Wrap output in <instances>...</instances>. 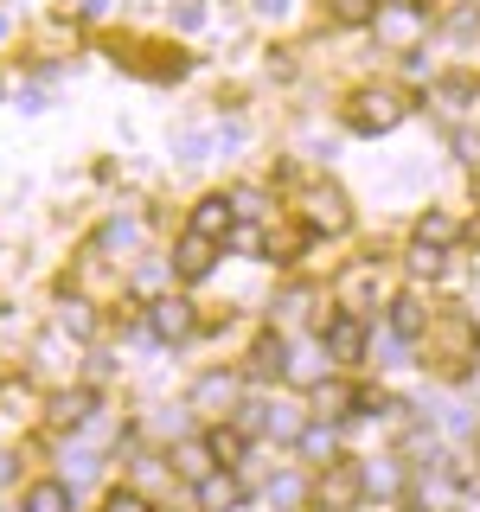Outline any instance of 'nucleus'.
<instances>
[{
	"label": "nucleus",
	"mask_w": 480,
	"mask_h": 512,
	"mask_svg": "<svg viewBox=\"0 0 480 512\" xmlns=\"http://www.w3.org/2000/svg\"><path fill=\"white\" fill-rule=\"evenodd\" d=\"M372 32H378L384 52H416L423 32H429V7H423V0H378Z\"/></svg>",
	"instance_id": "obj_1"
},
{
	"label": "nucleus",
	"mask_w": 480,
	"mask_h": 512,
	"mask_svg": "<svg viewBox=\"0 0 480 512\" xmlns=\"http://www.w3.org/2000/svg\"><path fill=\"white\" fill-rule=\"evenodd\" d=\"M404 116H410V103H404V90H391V84H365L346 103V122L359 128V135H391Z\"/></svg>",
	"instance_id": "obj_2"
},
{
	"label": "nucleus",
	"mask_w": 480,
	"mask_h": 512,
	"mask_svg": "<svg viewBox=\"0 0 480 512\" xmlns=\"http://www.w3.org/2000/svg\"><path fill=\"white\" fill-rule=\"evenodd\" d=\"M429 340H442L448 346V372H461V365H468V359H480V327H474V320L468 314H448V320H429Z\"/></svg>",
	"instance_id": "obj_3"
},
{
	"label": "nucleus",
	"mask_w": 480,
	"mask_h": 512,
	"mask_svg": "<svg viewBox=\"0 0 480 512\" xmlns=\"http://www.w3.org/2000/svg\"><path fill=\"white\" fill-rule=\"evenodd\" d=\"M301 218H308V231H346V224H352L346 192L340 186H308V192H301Z\"/></svg>",
	"instance_id": "obj_4"
},
{
	"label": "nucleus",
	"mask_w": 480,
	"mask_h": 512,
	"mask_svg": "<svg viewBox=\"0 0 480 512\" xmlns=\"http://www.w3.org/2000/svg\"><path fill=\"white\" fill-rule=\"evenodd\" d=\"M148 333H154V340H167V346H180L186 333H192V301L186 295H154L148 301Z\"/></svg>",
	"instance_id": "obj_5"
},
{
	"label": "nucleus",
	"mask_w": 480,
	"mask_h": 512,
	"mask_svg": "<svg viewBox=\"0 0 480 512\" xmlns=\"http://www.w3.org/2000/svg\"><path fill=\"white\" fill-rule=\"evenodd\" d=\"M192 237H205V244H231V231H237V212H231V199H224V192H212V199H199L192 205V224H186Z\"/></svg>",
	"instance_id": "obj_6"
},
{
	"label": "nucleus",
	"mask_w": 480,
	"mask_h": 512,
	"mask_svg": "<svg viewBox=\"0 0 480 512\" xmlns=\"http://www.w3.org/2000/svg\"><path fill=\"white\" fill-rule=\"evenodd\" d=\"M320 346H327L333 365H359V359H365V327H359V314H333L327 327H320Z\"/></svg>",
	"instance_id": "obj_7"
},
{
	"label": "nucleus",
	"mask_w": 480,
	"mask_h": 512,
	"mask_svg": "<svg viewBox=\"0 0 480 512\" xmlns=\"http://www.w3.org/2000/svg\"><path fill=\"white\" fill-rule=\"evenodd\" d=\"M359 500H365V480H359V468H352V461H333L327 480H320V512H352Z\"/></svg>",
	"instance_id": "obj_8"
},
{
	"label": "nucleus",
	"mask_w": 480,
	"mask_h": 512,
	"mask_svg": "<svg viewBox=\"0 0 480 512\" xmlns=\"http://www.w3.org/2000/svg\"><path fill=\"white\" fill-rule=\"evenodd\" d=\"M192 500H199V512H237L244 506V480L231 468H218V474H205L199 487H192Z\"/></svg>",
	"instance_id": "obj_9"
},
{
	"label": "nucleus",
	"mask_w": 480,
	"mask_h": 512,
	"mask_svg": "<svg viewBox=\"0 0 480 512\" xmlns=\"http://www.w3.org/2000/svg\"><path fill=\"white\" fill-rule=\"evenodd\" d=\"M212 263H218V244H205V237H180V244H173V276L180 282H205L212 276Z\"/></svg>",
	"instance_id": "obj_10"
},
{
	"label": "nucleus",
	"mask_w": 480,
	"mask_h": 512,
	"mask_svg": "<svg viewBox=\"0 0 480 512\" xmlns=\"http://www.w3.org/2000/svg\"><path fill=\"white\" fill-rule=\"evenodd\" d=\"M391 333H397L404 346H416V340L429 333V308H423L416 295H391Z\"/></svg>",
	"instance_id": "obj_11"
},
{
	"label": "nucleus",
	"mask_w": 480,
	"mask_h": 512,
	"mask_svg": "<svg viewBox=\"0 0 480 512\" xmlns=\"http://www.w3.org/2000/svg\"><path fill=\"white\" fill-rule=\"evenodd\" d=\"M77 506V487L71 480H39V487H26L20 512H71Z\"/></svg>",
	"instance_id": "obj_12"
},
{
	"label": "nucleus",
	"mask_w": 480,
	"mask_h": 512,
	"mask_svg": "<svg viewBox=\"0 0 480 512\" xmlns=\"http://www.w3.org/2000/svg\"><path fill=\"white\" fill-rule=\"evenodd\" d=\"M282 372H288V340L282 333H263L250 346V378H282Z\"/></svg>",
	"instance_id": "obj_13"
},
{
	"label": "nucleus",
	"mask_w": 480,
	"mask_h": 512,
	"mask_svg": "<svg viewBox=\"0 0 480 512\" xmlns=\"http://www.w3.org/2000/svg\"><path fill=\"white\" fill-rule=\"evenodd\" d=\"M205 448H212V461H218V468H237V461L250 455V436H244V429H231V423H218L212 436H205Z\"/></svg>",
	"instance_id": "obj_14"
},
{
	"label": "nucleus",
	"mask_w": 480,
	"mask_h": 512,
	"mask_svg": "<svg viewBox=\"0 0 480 512\" xmlns=\"http://www.w3.org/2000/svg\"><path fill=\"white\" fill-rule=\"evenodd\" d=\"M231 397H237V372H205L192 384V404L199 410H218V404H231Z\"/></svg>",
	"instance_id": "obj_15"
},
{
	"label": "nucleus",
	"mask_w": 480,
	"mask_h": 512,
	"mask_svg": "<svg viewBox=\"0 0 480 512\" xmlns=\"http://www.w3.org/2000/svg\"><path fill=\"white\" fill-rule=\"evenodd\" d=\"M320 423H340V416H359V391L352 384H320Z\"/></svg>",
	"instance_id": "obj_16"
},
{
	"label": "nucleus",
	"mask_w": 480,
	"mask_h": 512,
	"mask_svg": "<svg viewBox=\"0 0 480 512\" xmlns=\"http://www.w3.org/2000/svg\"><path fill=\"white\" fill-rule=\"evenodd\" d=\"M301 250H308V224H288V231H269L263 237V256H269V263H295Z\"/></svg>",
	"instance_id": "obj_17"
},
{
	"label": "nucleus",
	"mask_w": 480,
	"mask_h": 512,
	"mask_svg": "<svg viewBox=\"0 0 480 512\" xmlns=\"http://www.w3.org/2000/svg\"><path fill=\"white\" fill-rule=\"evenodd\" d=\"M96 416V391H64L58 404H52V423L58 429H77V423H90Z\"/></svg>",
	"instance_id": "obj_18"
},
{
	"label": "nucleus",
	"mask_w": 480,
	"mask_h": 512,
	"mask_svg": "<svg viewBox=\"0 0 480 512\" xmlns=\"http://www.w3.org/2000/svg\"><path fill=\"white\" fill-rule=\"evenodd\" d=\"M359 480H365V493H384V500L404 493V468L397 461H372V468H359Z\"/></svg>",
	"instance_id": "obj_19"
},
{
	"label": "nucleus",
	"mask_w": 480,
	"mask_h": 512,
	"mask_svg": "<svg viewBox=\"0 0 480 512\" xmlns=\"http://www.w3.org/2000/svg\"><path fill=\"white\" fill-rule=\"evenodd\" d=\"M58 333H71V340H90V333H96V308L71 295V301L58 308Z\"/></svg>",
	"instance_id": "obj_20"
},
{
	"label": "nucleus",
	"mask_w": 480,
	"mask_h": 512,
	"mask_svg": "<svg viewBox=\"0 0 480 512\" xmlns=\"http://www.w3.org/2000/svg\"><path fill=\"white\" fill-rule=\"evenodd\" d=\"M295 448H301L308 461H327V468H333V423H308V429L295 436Z\"/></svg>",
	"instance_id": "obj_21"
},
{
	"label": "nucleus",
	"mask_w": 480,
	"mask_h": 512,
	"mask_svg": "<svg viewBox=\"0 0 480 512\" xmlns=\"http://www.w3.org/2000/svg\"><path fill=\"white\" fill-rule=\"evenodd\" d=\"M173 468H180V474L192 480V487H199L205 474H218V468H212V448H205V442H186L180 455H173Z\"/></svg>",
	"instance_id": "obj_22"
},
{
	"label": "nucleus",
	"mask_w": 480,
	"mask_h": 512,
	"mask_svg": "<svg viewBox=\"0 0 480 512\" xmlns=\"http://www.w3.org/2000/svg\"><path fill=\"white\" fill-rule=\"evenodd\" d=\"M416 244H436V250H448V244H455V218H448V212H429L423 224H416Z\"/></svg>",
	"instance_id": "obj_23"
},
{
	"label": "nucleus",
	"mask_w": 480,
	"mask_h": 512,
	"mask_svg": "<svg viewBox=\"0 0 480 512\" xmlns=\"http://www.w3.org/2000/svg\"><path fill=\"white\" fill-rule=\"evenodd\" d=\"M333 20H340V26H372L378 0H333Z\"/></svg>",
	"instance_id": "obj_24"
},
{
	"label": "nucleus",
	"mask_w": 480,
	"mask_h": 512,
	"mask_svg": "<svg viewBox=\"0 0 480 512\" xmlns=\"http://www.w3.org/2000/svg\"><path fill=\"white\" fill-rule=\"evenodd\" d=\"M442 263H448V250H436V244H410V269H416V276H442Z\"/></svg>",
	"instance_id": "obj_25"
},
{
	"label": "nucleus",
	"mask_w": 480,
	"mask_h": 512,
	"mask_svg": "<svg viewBox=\"0 0 480 512\" xmlns=\"http://www.w3.org/2000/svg\"><path fill=\"white\" fill-rule=\"evenodd\" d=\"M282 378H288V384H327V365H320V359H288Z\"/></svg>",
	"instance_id": "obj_26"
},
{
	"label": "nucleus",
	"mask_w": 480,
	"mask_h": 512,
	"mask_svg": "<svg viewBox=\"0 0 480 512\" xmlns=\"http://www.w3.org/2000/svg\"><path fill=\"white\" fill-rule=\"evenodd\" d=\"M103 512H154V506L141 500L135 487H116V493H109V500H103Z\"/></svg>",
	"instance_id": "obj_27"
},
{
	"label": "nucleus",
	"mask_w": 480,
	"mask_h": 512,
	"mask_svg": "<svg viewBox=\"0 0 480 512\" xmlns=\"http://www.w3.org/2000/svg\"><path fill=\"white\" fill-rule=\"evenodd\" d=\"M231 212H250L256 218V212H263V192H256V186H237L231 192Z\"/></svg>",
	"instance_id": "obj_28"
},
{
	"label": "nucleus",
	"mask_w": 480,
	"mask_h": 512,
	"mask_svg": "<svg viewBox=\"0 0 480 512\" xmlns=\"http://www.w3.org/2000/svg\"><path fill=\"white\" fill-rule=\"evenodd\" d=\"M474 26H480V13H474V7H455V13H448V32H455V39H468Z\"/></svg>",
	"instance_id": "obj_29"
},
{
	"label": "nucleus",
	"mask_w": 480,
	"mask_h": 512,
	"mask_svg": "<svg viewBox=\"0 0 480 512\" xmlns=\"http://www.w3.org/2000/svg\"><path fill=\"white\" fill-rule=\"evenodd\" d=\"M199 20H205V7H199V0H180V7H173V26H186V32H192Z\"/></svg>",
	"instance_id": "obj_30"
},
{
	"label": "nucleus",
	"mask_w": 480,
	"mask_h": 512,
	"mask_svg": "<svg viewBox=\"0 0 480 512\" xmlns=\"http://www.w3.org/2000/svg\"><path fill=\"white\" fill-rule=\"evenodd\" d=\"M455 148H461V160H480V135H455Z\"/></svg>",
	"instance_id": "obj_31"
},
{
	"label": "nucleus",
	"mask_w": 480,
	"mask_h": 512,
	"mask_svg": "<svg viewBox=\"0 0 480 512\" xmlns=\"http://www.w3.org/2000/svg\"><path fill=\"white\" fill-rule=\"evenodd\" d=\"M256 13H288V0H256Z\"/></svg>",
	"instance_id": "obj_32"
},
{
	"label": "nucleus",
	"mask_w": 480,
	"mask_h": 512,
	"mask_svg": "<svg viewBox=\"0 0 480 512\" xmlns=\"http://www.w3.org/2000/svg\"><path fill=\"white\" fill-rule=\"evenodd\" d=\"M474 237H480V218H474Z\"/></svg>",
	"instance_id": "obj_33"
}]
</instances>
